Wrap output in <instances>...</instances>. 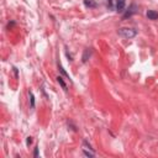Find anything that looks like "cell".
Returning a JSON list of instances; mask_svg holds the SVG:
<instances>
[{
    "instance_id": "6da1fadb",
    "label": "cell",
    "mask_w": 158,
    "mask_h": 158,
    "mask_svg": "<svg viewBox=\"0 0 158 158\" xmlns=\"http://www.w3.org/2000/svg\"><path fill=\"white\" fill-rule=\"evenodd\" d=\"M119 35L122 36L125 38H132L137 35V31L134 30V29H129V27H122L119 30Z\"/></svg>"
},
{
    "instance_id": "7a4b0ae2",
    "label": "cell",
    "mask_w": 158,
    "mask_h": 158,
    "mask_svg": "<svg viewBox=\"0 0 158 158\" xmlns=\"http://www.w3.org/2000/svg\"><path fill=\"white\" fill-rule=\"evenodd\" d=\"M136 13H137V5H136V4H131L130 8L127 9V11L124 14V19H127L130 16H132V15L136 14Z\"/></svg>"
},
{
    "instance_id": "3957f363",
    "label": "cell",
    "mask_w": 158,
    "mask_h": 158,
    "mask_svg": "<svg viewBox=\"0 0 158 158\" xmlns=\"http://www.w3.org/2000/svg\"><path fill=\"white\" fill-rule=\"evenodd\" d=\"M125 4H126V0H117L116 1V11L122 13L125 9Z\"/></svg>"
},
{
    "instance_id": "277c9868",
    "label": "cell",
    "mask_w": 158,
    "mask_h": 158,
    "mask_svg": "<svg viewBox=\"0 0 158 158\" xmlns=\"http://www.w3.org/2000/svg\"><path fill=\"white\" fill-rule=\"evenodd\" d=\"M146 15L150 20H158V13L155 11V10H148Z\"/></svg>"
},
{
    "instance_id": "5b68a950",
    "label": "cell",
    "mask_w": 158,
    "mask_h": 158,
    "mask_svg": "<svg viewBox=\"0 0 158 158\" xmlns=\"http://www.w3.org/2000/svg\"><path fill=\"white\" fill-rule=\"evenodd\" d=\"M84 5H85L87 8H96L98 4L94 1V0H84Z\"/></svg>"
},
{
    "instance_id": "8992f818",
    "label": "cell",
    "mask_w": 158,
    "mask_h": 158,
    "mask_svg": "<svg viewBox=\"0 0 158 158\" xmlns=\"http://www.w3.org/2000/svg\"><path fill=\"white\" fill-rule=\"evenodd\" d=\"M57 80H58V83L61 84V87H62V89L64 92H67L68 89H67V85H66V83H64V80H63V78L62 77H57Z\"/></svg>"
},
{
    "instance_id": "52a82bcc",
    "label": "cell",
    "mask_w": 158,
    "mask_h": 158,
    "mask_svg": "<svg viewBox=\"0 0 158 158\" xmlns=\"http://www.w3.org/2000/svg\"><path fill=\"white\" fill-rule=\"evenodd\" d=\"M90 53H92L90 48H87L85 51H84V56H83V62H84V63L88 61V57H90Z\"/></svg>"
},
{
    "instance_id": "ba28073f",
    "label": "cell",
    "mask_w": 158,
    "mask_h": 158,
    "mask_svg": "<svg viewBox=\"0 0 158 158\" xmlns=\"http://www.w3.org/2000/svg\"><path fill=\"white\" fill-rule=\"evenodd\" d=\"M30 100H31V108H35V98L32 92H30Z\"/></svg>"
},
{
    "instance_id": "9c48e42d",
    "label": "cell",
    "mask_w": 158,
    "mask_h": 158,
    "mask_svg": "<svg viewBox=\"0 0 158 158\" xmlns=\"http://www.w3.org/2000/svg\"><path fill=\"white\" fill-rule=\"evenodd\" d=\"M58 68H59V71H61V73H62V74H63V76H66L67 78H68V77H69V76H68V74H67V73L64 72V69H63V68H62V66H61V64L58 66Z\"/></svg>"
},
{
    "instance_id": "30bf717a",
    "label": "cell",
    "mask_w": 158,
    "mask_h": 158,
    "mask_svg": "<svg viewBox=\"0 0 158 158\" xmlns=\"http://www.w3.org/2000/svg\"><path fill=\"white\" fill-rule=\"evenodd\" d=\"M83 152H84V155L88 156V157H94V153H90V152H88L87 150H84Z\"/></svg>"
},
{
    "instance_id": "8fae6325",
    "label": "cell",
    "mask_w": 158,
    "mask_h": 158,
    "mask_svg": "<svg viewBox=\"0 0 158 158\" xmlns=\"http://www.w3.org/2000/svg\"><path fill=\"white\" fill-rule=\"evenodd\" d=\"M31 143H32V137H27V140H26V145L30 146Z\"/></svg>"
},
{
    "instance_id": "7c38bea8",
    "label": "cell",
    "mask_w": 158,
    "mask_h": 158,
    "mask_svg": "<svg viewBox=\"0 0 158 158\" xmlns=\"http://www.w3.org/2000/svg\"><path fill=\"white\" fill-rule=\"evenodd\" d=\"M106 1H108V8L111 9L113 8V0H106Z\"/></svg>"
},
{
    "instance_id": "4fadbf2b",
    "label": "cell",
    "mask_w": 158,
    "mask_h": 158,
    "mask_svg": "<svg viewBox=\"0 0 158 158\" xmlns=\"http://www.w3.org/2000/svg\"><path fill=\"white\" fill-rule=\"evenodd\" d=\"M34 156H35V157H37V156H38V147H36V148H35V152H34Z\"/></svg>"
}]
</instances>
